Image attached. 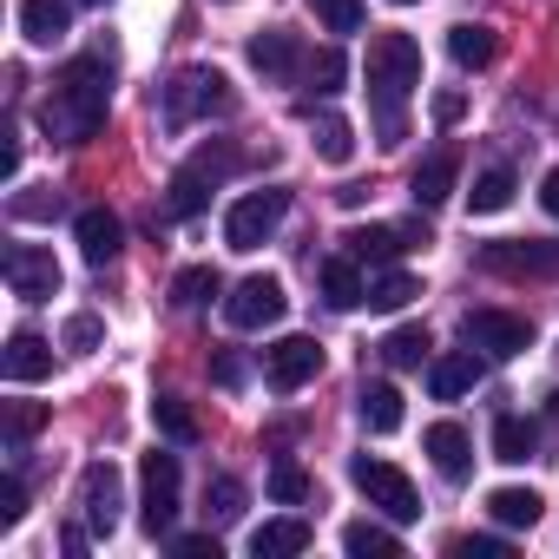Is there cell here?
Returning a JSON list of instances; mask_svg holds the SVG:
<instances>
[{"label": "cell", "instance_id": "6da1fadb", "mask_svg": "<svg viewBox=\"0 0 559 559\" xmlns=\"http://www.w3.org/2000/svg\"><path fill=\"white\" fill-rule=\"evenodd\" d=\"M106 106H112V67H106L99 53H80V60H67V73L53 80V99L40 106V126H47V139L86 145V139L106 126Z\"/></svg>", "mask_w": 559, "mask_h": 559}, {"label": "cell", "instance_id": "7a4b0ae2", "mask_svg": "<svg viewBox=\"0 0 559 559\" xmlns=\"http://www.w3.org/2000/svg\"><path fill=\"white\" fill-rule=\"evenodd\" d=\"M415 86H421V47L408 34H376L369 40V106H376V139L382 145H402V132H408L402 106H408Z\"/></svg>", "mask_w": 559, "mask_h": 559}, {"label": "cell", "instance_id": "3957f363", "mask_svg": "<svg viewBox=\"0 0 559 559\" xmlns=\"http://www.w3.org/2000/svg\"><path fill=\"white\" fill-rule=\"evenodd\" d=\"M158 112H165V126H198V119H217V112H230V80H224L217 67H185V73L165 86Z\"/></svg>", "mask_w": 559, "mask_h": 559}, {"label": "cell", "instance_id": "277c9868", "mask_svg": "<svg viewBox=\"0 0 559 559\" xmlns=\"http://www.w3.org/2000/svg\"><path fill=\"white\" fill-rule=\"evenodd\" d=\"M284 211H290V191H243L230 211H224V243L230 250H257V243H270L276 237V224H284Z\"/></svg>", "mask_w": 559, "mask_h": 559}, {"label": "cell", "instance_id": "5b68a950", "mask_svg": "<svg viewBox=\"0 0 559 559\" xmlns=\"http://www.w3.org/2000/svg\"><path fill=\"white\" fill-rule=\"evenodd\" d=\"M356 487H362V493H369V507H382L395 526L421 520V493H415V480H408L395 461H376V454H362V461H356Z\"/></svg>", "mask_w": 559, "mask_h": 559}, {"label": "cell", "instance_id": "8992f818", "mask_svg": "<svg viewBox=\"0 0 559 559\" xmlns=\"http://www.w3.org/2000/svg\"><path fill=\"white\" fill-rule=\"evenodd\" d=\"M178 520V454H145L139 461V526L158 539Z\"/></svg>", "mask_w": 559, "mask_h": 559}, {"label": "cell", "instance_id": "52a82bcc", "mask_svg": "<svg viewBox=\"0 0 559 559\" xmlns=\"http://www.w3.org/2000/svg\"><path fill=\"white\" fill-rule=\"evenodd\" d=\"M284 310H290V297H284L276 276H243V284L224 297V323L230 330H270V323H284Z\"/></svg>", "mask_w": 559, "mask_h": 559}, {"label": "cell", "instance_id": "ba28073f", "mask_svg": "<svg viewBox=\"0 0 559 559\" xmlns=\"http://www.w3.org/2000/svg\"><path fill=\"white\" fill-rule=\"evenodd\" d=\"M263 376H270L276 395H297L304 382L323 376V343H317V336H284V343H270V349H263Z\"/></svg>", "mask_w": 559, "mask_h": 559}, {"label": "cell", "instance_id": "9c48e42d", "mask_svg": "<svg viewBox=\"0 0 559 559\" xmlns=\"http://www.w3.org/2000/svg\"><path fill=\"white\" fill-rule=\"evenodd\" d=\"M119 507H126L119 467H112V461H93V467L80 474V513H86L93 539H112V533H119Z\"/></svg>", "mask_w": 559, "mask_h": 559}, {"label": "cell", "instance_id": "30bf717a", "mask_svg": "<svg viewBox=\"0 0 559 559\" xmlns=\"http://www.w3.org/2000/svg\"><path fill=\"white\" fill-rule=\"evenodd\" d=\"M8 284H14V297L47 304V297L60 290V263H53V250H40V243H14V250H8Z\"/></svg>", "mask_w": 559, "mask_h": 559}, {"label": "cell", "instance_id": "8fae6325", "mask_svg": "<svg viewBox=\"0 0 559 559\" xmlns=\"http://www.w3.org/2000/svg\"><path fill=\"white\" fill-rule=\"evenodd\" d=\"M467 343L507 362V356H520V349L533 343V323H526V317H507V310H474V317H467Z\"/></svg>", "mask_w": 559, "mask_h": 559}, {"label": "cell", "instance_id": "7c38bea8", "mask_svg": "<svg viewBox=\"0 0 559 559\" xmlns=\"http://www.w3.org/2000/svg\"><path fill=\"white\" fill-rule=\"evenodd\" d=\"M454 178H461V145H435V152L415 165L408 198H415L421 211H435V204H448V198H454Z\"/></svg>", "mask_w": 559, "mask_h": 559}, {"label": "cell", "instance_id": "4fadbf2b", "mask_svg": "<svg viewBox=\"0 0 559 559\" xmlns=\"http://www.w3.org/2000/svg\"><path fill=\"white\" fill-rule=\"evenodd\" d=\"M343 243H349L356 263H395L402 250L428 243V230H415V224H362V230H349Z\"/></svg>", "mask_w": 559, "mask_h": 559}, {"label": "cell", "instance_id": "5bb4252c", "mask_svg": "<svg viewBox=\"0 0 559 559\" xmlns=\"http://www.w3.org/2000/svg\"><path fill=\"white\" fill-rule=\"evenodd\" d=\"M0 376H8V382H47L53 376V343L47 336H34V330H14L8 336V349H0Z\"/></svg>", "mask_w": 559, "mask_h": 559}, {"label": "cell", "instance_id": "9a60e30c", "mask_svg": "<svg viewBox=\"0 0 559 559\" xmlns=\"http://www.w3.org/2000/svg\"><path fill=\"white\" fill-rule=\"evenodd\" d=\"M250 67L263 73V80H297L310 60H304V47H297V34H284V27H263L257 40H250Z\"/></svg>", "mask_w": 559, "mask_h": 559}, {"label": "cell", "instance_id": "2e32d148", "mask_svg": "<svg viewBox=\"0 0 559 559\" xmlns=\"http://www.w3.org/2000/svg\"><path fill=\"white\" fill-rule=\"evenodd\" d=\"M73 230H80L86 263H112V257L126 250V224H119V211H106V204H86V211L73 217Z\"/></svg>", "mask_w": 559, "mask_h": 559}, {"label": "cell", "instance_id": "e0dca14e", "mask_svg": "<svg viewBox=\"0 0 559 559\" xmlns=\"http://www.w3.org/2000/svg\"><path fill=\"white\" fill-rule=\"evenodd\" d=\"M310 520H297V513H284V520H263L257 533H250V552L257 559H297V552H310Z\"/></svg>", "mask_w": 559, "mask_h": 559}, {"label": "cell", "instance_id": "ac0fdd59", "mask_svg": "<svg viewBox=\"0 0 559 559\" xmlns=\"http://www.w3.org/2000/svg\"><path fill=\"white\" fill-rule=\"evenodd\" d=\"M421 448H428V461H435L448 480H467V467H474V441H467L461 421H435V428L421 435Z\"/></svg>", "mask_w": 559, "mask_h": 559}, {"label": "cell", "instance_id": "d6986e66", "mask_svg": "<svg viewBox=\"0 0 559 559\" xmlns=\"http://www.w3.org/2000/svg\"><path fill=\"white\" fill-rule=\"evenodd\" d=\"M474 382H480V356L474 349H454V356H435L428 362V395L435 402H461Z\"/></svg>", "mask_w": 559, "mask_h": 559}, {"label": "cell", "instance_id": "ffe728a7", "mask_svg": "<svg viewBox=\"0 0 559 559\" xmlns=\"http://www.w3.org/2000/svg\"><path fill=\"white\" fill-rule=\"evenodd\" d=\"M73 27V0H21V34L34 47H60Z\"/></svg>", "mask_w": 559, "mask_h": 559}, {"label": "cell", "instance_id": "44dd1931", "mask_svg": "<svg viewBox=\"0 0 559 559\" xmlns=\"http://www.w3.org/2000/svg\"><path fill=\"white\" fill-rule=\"evenodd\" d=\"M493 53H500V40H493V27H448V60L461 67V73H480V67H493Z\"/></svg>", "mask_w": 559, "mask_h": 559}, {"label": "cell", "instance_id": "7402d4cb", "mask_svg": "<svg viewBox=\"0 0 559 559\" xmlns=\"http://www.w3.org/2000/svg\"><path fill=\"white\" fill-rule=\"evenodd\" d=\"M323 297H330V310H356V304H369V284H362L356 257H330V263H323Z\"/></svg>", "mask_w": 559, "mask_h": 559}, {"label": "cell", "instance_id": "603a6c76", "mask_svg": "<svg viewBox=\"0 0 559 559\" xmlns=\"http://www.w3.org/2000/svg\"><path fill=\"white\" fill-rule=\"evenodd\" d=\"M487 513H493L500 526H539L546 500H539L533 487H493V493H487Z\"/></svg>", "mask_w": 559, "mask_h": 559}, {"label": "cell", "instance_id": "cb8c5ba5", "mask_svg": "<svg viewBox=\"0 0 559 559\" xmlns=\"http://www.w3.org/2000/svg\"><path fill=\"white\" fill-rule=\"evenodd\" d=\"M487 270H559V243H487Z\"/></svg>", "mask_w": 559, "mask_h": 559}, {"label": "cell", "instance_id": "d4e9b609", "mask_svg": "<svg viewBox=\"0 0 559 559\" xmlns=\"http://www.w3.org/2000/svg\"><path fill=\"white\" fill-rule=\"evenodd\" d=\"M362 428L369 435H395L402 428V389L395 382H369L362 389Z\"/></svg>", "mask_w": 559, "mask_h": 559}, {"label": "cell", "instance_id": "484cf974", "mask_svg": "<svg viewBox=\"0 0 559 559\" xmlns=\"http://www.w3.org/2000/svg\"><path fill=\"white\" fill-rule=\"evenodd\" d=\"M343 552H356V559H395L402 539L389 526H376V520H356V526H343Z\"/></svg>", "mask_w": 559, "mask_h": 559}, {"label": "cell", "instance_id": "4316f807", "mask_svg": "<svg viewBox=\"0 0 559 559\" xmlns=\"http://www.w3.org/2000/svg\"><path fill=\"white\" fill-rule=\"evenodd\" d=\"M224 290V276L211 270V263H191V270H178V284H171V304L178 310H198V304H211Z\"/></svg>", "mask_w": 559, "mask_h": 559}, {"label": "cell", "instance_id": "83f0119b", "mask_svg": "<svg viewBox=\"0 0 559 559\" xmlns=\"http://www.w3.org/2000/svg\"><path fill=\"white\" fill-rule=\"evenodd\" d=\"M421 297V284L408 270H382V276H369V310H408Z\"/></svg>", "mask_w": 559, "mask_h": 559}, {"label": "cell", "instance_id": "f1b7e54d", "mask_svg": "<svg viewBox=\"0 0 559 559\" xmlns=\"http://www.w3.org/2000/svg\"><path fill=\"white\" fill-rule=\"evenodd\" d=\"M493 461H507V467L533 461V421H520V415H500V421H493Z\"/></svg>", "mask_w": 559, "mask_h": 559}, {"label": "cell", "instance_id": "f546056e", "mask_svg": "<svg viewBox=\"0 0 559 559\" xmlns=\"http://www.w3.org/2000/svg\"><path fill=\"white\" fill-rule=\"evenodd\" d=\"M317 152H323L330 165H349V158H356V126H349L343 112H323V119H317Z\"/></svg>", "mask_w": 559, "mask_h": 559}, {"label": "cell", "instance_id": "4dcf8cb0", "mask_svg": "<svg viewBox=\"0 0 559 559\" xmlns=\"http://www.w3.org/2000/svg\"><path fill=\"white\" fill-rule=\"evenodd\" d=\"M467 204H474L480 217H493V211H507V204H513V171H507V165H493V171H480V178H474V191H467Z\"/></svg>", "mask_w": 559, "mask_h": 559}, {"label": "cell", "instance_id": "1f68e13d", "mask_svg": "<svg viewBox=\"0 0 559 559\" xmlns=\"http://www.w3.org/2000/svg\"><path fill=\"white\" fill-rule=\"evenodd\" d=\"M152 421H158V435H165V441H178V448H191V441H198V415H191L178 395H158V402H152Z\"/></svg>", "mask_w": 559, "mask_h": 559}, {"label": "cell", "instance_id": "d6a6232c", "mask_svg": "<svg viewBox=\"0 0 559 559\" xmlns=\"http://www.w3.org/2000/svg\"><path fill=\"white\" fill-rule=\"evenodd\" d=\"M382 362H389V369H421V362H428V330H421V323L395 330V336L382 343Z\"/></svg>", "mask_w": 559, "mask_h": 559}, {"label": "cell", "instance_id": "836d02e7", "mask_svg": "<svg viewBox=\"0 0 559 559\" xmlns=\"http://www.w3.org/2000/svg\"><path fill=\"white\" fill-rule=\"evenodd\" d=\"M204 204H211V178H198V171L185 165V171L171 178V204H165V211H171V217H198Z\"/></svg>", "mask_w": 559, "mask_h": 559}, {"label": "cell", "instance_id": "e575fe53", "mask_svg": "<svg viewBox=\"0 0 559 559\" xmlns=\"http://www.w3.org/2000/svg\"><path fill=\"white\" fill-rule=\"evenodd\" d=\"M270 500L304 507V500H310V474H304L297 461H276V467H270Z\"/></svg>", "mask_w": 559, "mask_h": 559}, {"label": "cell", "instance_id": "d590c367", "mask_svg": "<svg viewBox=\"0 0 559 559\" xmlns=\"http://www.w3.org/2000/svg\"><path fill=\"white\" fill-rule=\"evenodd\" d=\"M204 513L224 526V520H237L243 513V480H230V474H217L211 487H204Z\"/></svg>", "mask_w": 559, "mask_h": 559}, {"label": "cell", "instance_id": "8d00e7d4", "mask_svg": "<svg viewBox=\"0 0 559 559\" xmlns=\"http://www.w3.org/2000/svg\"><path fill=\"white\" fill-rule=\"evenodd\" d=\"M310 14H317L330 34H356V27H362V0H310Z\"/></svg>", "mask_w": 559, "mask_h": 559}, {"label": "cell", "instance_id": "74e56055", "mask_svg": "<svg viewBox=\"0 0 559 559\" xmlns=\"http://www.w3.org/2000/svg\"><path fill=\"white\" fill-rule=\"evenodd\" d=\"M304 73H310V86H317V93H343V80H349V60H343L336 47H323V53H317Z\"/></svg>", "mask_w": 559, "mask_h": 559}, {"label": "cell", "instance_id": "f35d334b", "mask_svg": "<svg viewBox=\"0 0 559 559\" xmlns=\"http://www.w3.org/2000/svg\"><path fill=\"white\" fill-rule=\"evenodd\" d=\"M237 165H243V158H237V152H230L224 139H211V145H198V158H191V171H198V178H211V185H217V178H230Z\"/></svg>", "mask_w": 559, "mask_h": 559}, {"label": "cell", "instance_id": "ab89813d", "mask_svg": "<svg viewBox=\"0 0 559 559\" xmlns=\"http://www.w3.org/2000/svg\"><path fill=\"white\" fill-rule=\"evenodd\" d=\"M47 428V402H8V435H14V448L27 441V435H40Z\"/></svg>", "mask_w": 559, "mask_h": 559}, {"label": "cell", "instance_id": "60d3db41", "mask_svg": "<svg viewBox=\"0 0 559 559\" xmlns=\"http://www.w3.org/2000/svg\"><path fill=\"white\" fill-rule=\"evenodd\" d=\"M27 520V487H21V474H8L0 480V526H21Z\"/></svg>", "mask_w": 559, "mask_h": 559}, {"label": "cell", "instance_id": "b9f144b4", "mask_svg": "<svg viewBox=\"0 0 559 559\" xmlns=\"http://www.w3.org/2000/svg\"><path fill=\"white\" fill-rule=\"evenodd\" d=\"M99 336H106V330H99V317H93V310H80V317L67 323V349H73V356H86V349H99Z\"/></svg>", "mask_w": 559, "mask_h": 559}, {"label": "cell", "instance_id": "7bdbcfd3", "mask_svg": "<svg viewBox=\"0 0 559 559\" xmlns=\"http://www.w3.org/2000/svg\"><path fill=\"white\" fill-rule=\"evenodd\" d=\"M60 211V191H21L14 198V217H53Z\"/></svg>", "mask_w": 559, "mask_h": 559}, {"label": "cell", "instance_id": "ee69618b", "mask_svg": "<svg viewBox=\"0 0 559 559\" xmlns=\"http://www.w3.org/2000/svg\"><path fill=\"white\" fill-rule=\"evenodd\" d=\"M171 546H178L185 559H224V546H217V533H178Z\"/></svg>", "mask_w": 559, "mask_h": 559}, {"label": "cell", "instance_id": "f6af8a7d", "mask_svg": "<svg viewBox=\"0 0 559 559\" xmlns=\"http://www.w3.org/2000/svg\"><path fill=\"white\" fill-rule=\"evenodd\" d=\"M454 552H461V559H507V539L480 533V539H454Z\"/></svg>", "mask_w": 559, "mask_h": 559}, {"label": "cell", "instance_id": "bcb514c9", "mask_svg": "<svg viewBox=\"0 0 559 559\" xmlns=\"http://www.w3.org/2000/svg\"><path fill=\"white\" fill-rule=\"evenodd\" d=\"M467 119V93H435V126H461Z\"/></svg>", "mask_w": 559, "mask_h": 559}, {"label": "cell", "instance_id": "7dc6e473", "mask_svg": "<svg viewBox=\"0 0 559 559\" xmlns=\"http://www.w3.org/2000/svg\"><path fill=\"white\" fill-rule=\"evenodd\" d=\"M539 204H546V217H559V165L539 178Z\"/></svg>", "mask_w": 559, "mask_h": 559}, {"label": "cell", "instance_id": "c3c4849f", "mask_svg": "<svg viewBox=\"0 0 559 559\" xmlns=\"http://www.w3.org/2000/svg\"><path fill=\"white\" fill-rule=\"evenodd\" d=\"M217 382H224V389H237V382H243V369H237V356H217Z\"/></svg>", "mask_w": 559, "mask_h": 559}, {"label": "cell", "instance_id": "681fc988", "mask_svg": "<svg viewBox=\"0 0 559 559\" xmlns=\"http://www.w3.org/2000/svg\"><path fill=\"white\" fill-rule=\"evenodd\" d=\"M80 8H99V0H80Z\"/></svg>", "mask_w": 559, "mask_h": 559}, {"label": "cell", "instance_id": "f907efd6", "mask_svg": "<svg viewBox=\"0 0 559 559\" xmlns=\"http://www.w3.org/2000/svg\"><path fill=\"white\" fill-rule=\"evenodd\" d=\"M395 8H415V0H395Z\"/></svg>", "mask_w": 559, "mask_h": 559}]
</instances>
